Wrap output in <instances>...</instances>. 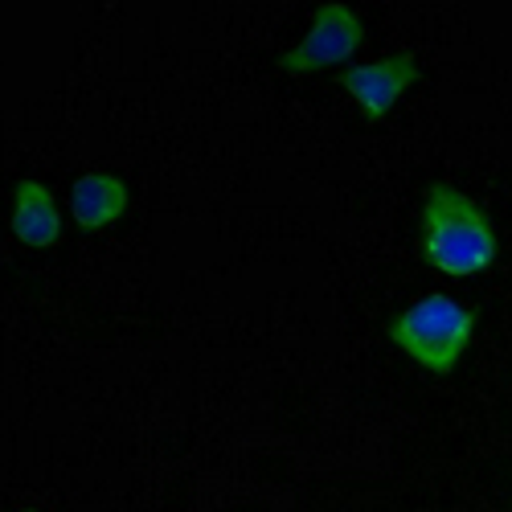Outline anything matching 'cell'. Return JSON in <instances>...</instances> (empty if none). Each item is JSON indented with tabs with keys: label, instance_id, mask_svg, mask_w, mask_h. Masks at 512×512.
I'll list each match as a JSON object with an SVG mask.
<instances>
[{
	"label": "cell",
	"instance_id": "3957f363",
	"mask_svg": "<svg viewBox=\"0 0 512 512\" xmlns=\"http://www.w3.org/2000/svg\"><path fill=\"white\" fill-rule=\"evenodd\" d=\"M365 46V25L349 5H320L312 29L300 37V46L283 54V70L287 74H304L316 66H332V62H349L357 50Z\"/></svg>",
	"mask_w": 512,
	"mask_h": 512
},
{
	"label": "cell",
	"instance_id": "7a4b0ae2",
	"mask_svg": "<svg viewBox=\"0 0 512 512\" xmlns=\"http://www.w3.org/2000/svg\"><path fill=\"white\" fill-rule=\"evenodd\" d=\"M390 336H394V345L410 361H418L426 373L447 377L459 365V357L467 353V345H472L476 312L463 300H455V295L431 291L394 316Z\"/></svg>",
	"mask_w": 512,
	"mask_h": 512
},
{
	"label": "cell",
	"instance_id": "8992f818",
	"mask_svg": "<svg viewBox=\"0 0 512 512\" xmlns=\"http://www.w3.org/2000/svg\"><path fill=\"white\" fill-rule=\"evenodd\" d=\"M127 185L115 177V173H82L70 189V213L78 226L87 230H99V226H111L115 218H123L127 209Z\"/></svg>",
	"mask_w": 512,
	"mask_h": 512
},
{
	"label": "cell",
	"instance_id": "277c9868",
	"mask_svg": "<svg viewBox=\"0 0 512 512\" xmlns=\"http://www.w3.org/2000/svg\"><path fill=\"white\" fill-rule=\"evenodd\" d=\"M418 82V62L414 54H390L377 62H361L340 74V91H345L369 119L390 115L394 103Z\"/></svg>",
	"mask_w": 512,
	"mask_h": 512
},
{
	"label": "cell",
	"instance_id": "6da1fadb",
	"mask_svg": "<svg viewBox=\"0 0 512 512\" xmlns=\"http://www.w3.org/2000/svg\"><path fill=\"white\" fill-rule=\"evenodd\" d=\"M422 254L451 279H472L496 263V226L488 209L451 181H435L422 201Z\"/></svg>",
	"mask_w": 512,
	"mask_h": 512
},
{
	"label": "cell",
	"instance_id": "5b68a950",
	"mask_svg": "<svg viewBox=\"0 0 512 512\" xmlns=\"http://www.w3.org/2000/svg\"><path fill=\"white\" fill-rule=\"evenodd\" d=\"M13 234L37 250H46L62 238V209L50 185L41 181H17L13 189Z\"/></svg>",
	"mask_w": 512,
	"mask_h": 512
},
{
	"label": "cell",
	"instance_id": "52a82bcc",
	"mask_svg": "<svg viewBox=\"0 0 512 512\" xmlns=\"http://www.w3.org/2000/svg\"><path fill=\"white\" fill-rule=\"evenodd\" d=\"M21 512H41V508H21Z\"/></svg>",
	"mask_w": 512,
	"mask_h": 512
}]
</instances>
